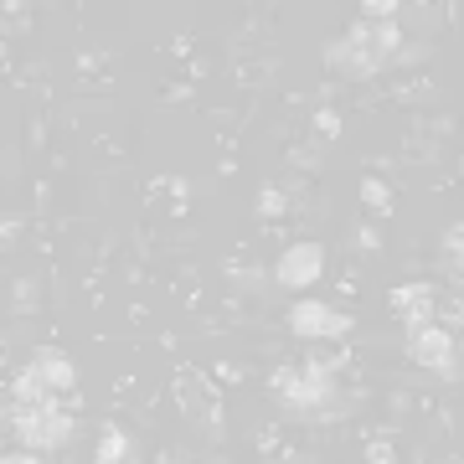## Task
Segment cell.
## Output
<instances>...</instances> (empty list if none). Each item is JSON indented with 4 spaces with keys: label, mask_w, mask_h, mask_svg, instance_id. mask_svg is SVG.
Segmentation results:
<instances>
[{
    "label": "cell",
    "mask_w": 464,
    "mask_h": 464,
    "mask_svg": "<svg viewBox=\"0 0 464 464\" xmlns=\"http://www.w3.org/2000/svg\"><path fill=\"white\" fill-rule=\"evenodd\" d=\"M0 418L11 423L26 449H57L78 423V377L63 351H32L11 387H5V408Z\"/></svg>",
    "instance_id": "6da1fadb"
},
{
    "label": "cell",
    "mask_w": 464,
    "mask_h": 464,
    "mask_svg": "<svg viewBox=\"0 0 464 464\" xmlns=\"http://www.w3.org/2000/svg\"><path fill=\"white\" fill-rule=\"evenodd\" d=\"M408 351H413V362H418V366H439V372H449V356H454V335L423 320V331L408 335Z\"/></svg>",
    "instance_id": "7a4b0ae2"
},
{
    "label": "cell",
    "mask_w": 464,
    "mask_h": 464,
    "mask_svg": "<svg viewBox=\"0 0 464 464\" xmlns=\"http://www.w3.org/2000/svg\"><path fill=\"white\" fill-rule=\"evenodd\" d=\"M320 264H325V253H320V243H299V248L284 253L279 264V279L289 284V289H304V284L320 279Z\"/></svg>",
    "instance_id": "3957f363"
},
{
    "label": "cell",
    "mask_w": 464,
    "mask_h": 464,
    "mask_svg": "<svg viewBox=\"0 0 464 464\" xmlns=\"http://www.w3.org/2000/svg\"><path fill=\"white\" fill-rule=\"evenodd\" d=\"M295 331L299 335H335V331H346V315L335 320L325 304H299L295 310Z\"/></svg>",
    "instance_id": "277c9868"
}]
</instances>
